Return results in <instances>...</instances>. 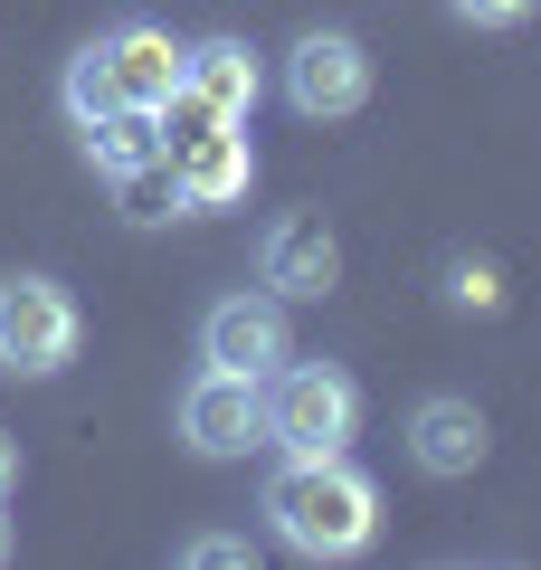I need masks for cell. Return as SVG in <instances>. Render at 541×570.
I'll return each mask as SVG.
<instances>
[{
    "label": "cell",
    "mask_w": 541,
    "mask_h": 570,
    "mask_svg": "<svg viewBox=\"0 0 541 570\" xmlns=\"http://www.w3.org/2000/svg\"><path fill=\"white\" fill-rule=\"evenodd\" d=\"M180 561H190V570H247L257 551H247L238 532H190V542H180Z\"/></svg>",
    "instance_id": "5bb4252c"
},
{
    "label": "cell",
    "mask_w": 541,
    "mask_h": 570,
    "mask_svg": "<svg viewBox=\"0 0 541 570\" xmlns=\"http://www.w3.org/2000/svg\"><path fill=\"white\" fill-rule=\"evenodd\" d=\"M10 485H20V448H10V428H0V504H10Z\"/></svg>",
    "instance_id": "2e32d148"
},
{
    "label": "cell",
    "mask_w": 541,
    "mask_h": 570,
    "mask_svg": "<svg viewBox=\"0 0 541 570\" xmlns=\"http://www.w3.org/2000/svg\"><path fill=\"white\" fill-rule=\"evenodd\" d=\"M86 343V314L58 276H0V371L10 381H58Z\"/></svg>",
    "instance_id": "3957f363"
},
{
    "label": "cell",
    "mask_w": 541,
    "mask_h": 570,
    "mask_svg": "<svg viewBox=\"0 0 541 570\" xmlns=\"http://www.w3.org/2000/svg\"><path fill=\"white\" fill-rule=\"evenodd\" d=\"M86 67H96V86H105V105H171L180 96V39L171 29H153V20H124V29H105V39H86Z\"/></svg>",
    "instance_id": "8992f818"
},
{
    "label": "cell",
    "mask_w": 541,
    "mask_h": 570,
    "mask_svg": "<svg viewBox=\"0 0 541 570\" xmlns=\"http://www.w3.org/2000/svg\"><path fill=\"white\" fill-rule=\"evenodd\" d=\"M285 352H295V333H285V295H219V305L200 314V362H219V371L266 381Z\"/></svg>",
    "instance_id": "ba28073f"
},
{
    "label": "cell",
    "mask_w": 541,
    "mask_h": 570,
    "mask_svg": "<svg viewBox=\"0 0 541 570\" xmlns=\"http://www.w3.org/2000/svg\"><path fill=\"white\" fill-rule=\"evenodd\" d=\"M0 551H10V523H0Z\"/></svg>",
    "instance_id": "e0dca14e"
},
{
    "label": "cell",
    "mask_w": 541,
    "mask_h": 570,
    "mask_svg": "<svg viewBox=\"0 0 541 570\" xmlns=\"http://www.w3.org/2000/svg\"><path fill=\"white\" fill-rule=\"evenodd\" d=\"M257 285L285 295V305H323V295L342 285V238L323 228V209H285V219L257 238Z\"/></svg>",
    "instance_id": "52a82bcc"
},
{
    "label": "cell",
    "mask_w": 541,
    "mask_h": 570,
    "mask_svg": "<svg viewBox=\"0 0 541 570\" xmlns=\"http://www.w3.org/2000/svg\"><path fill=\"white\" fill-rule=\"evenodd\" d=\"M285 105H295L304 124H342L371 105V48L352 39V29H304L295 48H285Z\"/></svg>",
    "instance_id": "277c9868"
},
{
    "label": "cell",
    "mask_w": 541,
    "mask_h": 570,
    "mask_svg": "<svg viewBox=\"0 0 541 570\" xmlns=\"http://www.w3.org/2000/svg\"><path fill=\"white\" fill-rule=\"evenodd\" d=\"M266 523L295 561H352L381 542V485L352 456H285L266 475Z\"/></svg>",
    "instance_id": "6da1fadb"
},
{
    "label": "cell",
    "mask_w": 541,
    "mask_h": 570,
    "mask_svg": "<svg viewBox=\"0 0 541 570\" xmlns=\"http://www.w3.org/2000/svg\"><path fill=\"white\" fill-rule=\"evenodd\" d=\"M77 134H86V163H96L105 181H124V171L161 163V115H153V105H115V115L77 124Z\"/></svg>",
    "instance_id": "8fae6325"
},
{
    "label": "cell",
    "mask_w": 541,
    "mask_h": 570,
    "mask_svg": "<svg viewBox=\"0 0 541 570\" xmlns=\"http://www.w3.org/2000/svg\"><path fill=\"white\" fill-rule=\"evenodd\" d=\"M446 305L456 314H503V266L494 257H446Z\"/></svg>",
    "instance_id": "4fadbf2b"
},
{
    "label": "cell",
    "mask_w": 541,
    "mask_h": 570,
    "mask_svg": "<svg viewBox=\"0 0 541 570\" xmlns=\"http://www.w3.org/2000/svg\"><path fill=\"white\" fill-rule=\"evenodd\" d=\"M446 10H456L465 29H522V20L541 10V0H446Z\"/></svg>",
    "instance_id": "9a60e30c"
},
{
    "label": "cell",
    "mask_w": 541,
    "mask_h": 570,
    "mask_svg": "<svg viewBox=\"0 0 541 570\" xmlns=\"http://www.w3.org/2000/svg\"><path fill=\"white\" fill-rule=\"evenodd\" d=\"M409 456H419V475L456 485V475H475L484 456H494V428H484V409L465 400V390H427V400L409 409Z\"/></svg>",
    "instance_id": "9c48e42d"
},
{
    "label": "cell",
    "mask_w": 541,
    "mask_h": 570,
    "mask_svg": "<svg viewBox=\"0 0 541 570\" xmlns=\"http://www.w3.org/2000/svg\"><path fill=\"white\" fill-rule=\"evenodd\" d=\"M361 438V381L342 362H295L266 371V448L285 456H352Z\"/></svg>",
    "instance_id": "7a4b0ae2"
},
{
    "label": "cell",
    "mask_w": 541,
    "mask_h": 570,
    "mask_svg": "<svg viewBox=\"0 0 541 570\" xmlns=\"http://www.w3.org/2000/svg\"><path fill=\"white\" fill-rule=\"evenodd\" d=\"M124 219L134 228H161V219H190V200H180V181H171V163H142V171H124Z\"/></svg>",
    "instance_id": "7c38bea8"
},
{
    "label": "cell",
    "mask_w": 541,
    "mask_h": 570,
    "mask_svg": "<svg viewBox=\"0 0 541 570\" xmlns=\"http://www.w3.org/2000/svg\"><path fill=\"white\" fill-rule=\"evenodd\" d=\"M180 448L209 456V466H228V456L266 448V381H247V371H219V362H209L200 381L180 390Z\"/></svg>",
    "instance_id": "5b68a950"
},
{
    "label": "cell",
    "mask_w": 541,
    "mask_h": 570,
    "mask_svg": "<svg viewBox=\"0 0 541 570\" xmlns=\"http://www.w3.org/2000/svg\"><path fill=\"white\" fill-rule=\"evenodd\" d=\"M180 96L200 105V115H219V124H247L257 96H266L257 48H247V39H190V48H180Z\"/></svg>",
    "instance_id": "30bf717a"
}]
</instances>
